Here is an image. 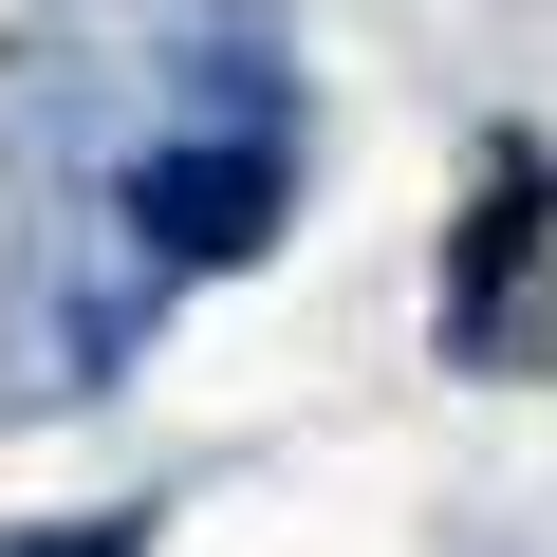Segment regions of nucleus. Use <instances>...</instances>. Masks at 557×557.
Returning <instances> with one entry per match:
<instances>
[{"label": "nucleus", "mask_w": 557, "mask_h": 557, "mask_svg": "<svg viewBox=\"0 0 557 557\" xmlns=\"http://www.w3.org/2000/svg\"><path fill=\"white\" fill-rule=\"evenodd\" d=\"M539 205H557V168H539V149H483V186H465V242H446V354H502L520 278H539Z\"/></svg>", "instance_id": "1"}, {"label": "nucleus", "mask_w": 557, "mask_h": 557, "mask_svg": "<svg viewBox=\"0 0 557 557\" xmlns=\"http://www.w3.org/2000/svg\"><path fill=\"white\" fill-rule=\"evenodd\" d=\"M131 205H149V242H168V260H260L278 168H260V149H168V168H131Z\"/></svg>", "instance_id": "2"}]
</instances>
